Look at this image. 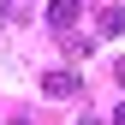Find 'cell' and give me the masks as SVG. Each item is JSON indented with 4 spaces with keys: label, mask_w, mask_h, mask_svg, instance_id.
I'll return each instance as SVG.
<instances>
[{
    "label": "cell",
    "mask_w": 125,
    "mask_h": 125,
    "mask_svg": "<svg viewBox=\"0 0 125 125\" xmlns=\"http://www.w3.org/2000/svg\"><path fill=\"white\" fill-rule=\"evenodd\" d=\"M125 30V12H101V36H119Z\"/></svg>",
    "instance_id": "3957f363"
},
{
    "label": "cell",
    "mask_w": 125,
    "mask_h": 125,
    "mask_svg": "<svg viewBox=\"0 0 125 125\" xmlns=\"http://www.w3.org/2000/svg\"><path fill=\"white\" fill-rule=\"evenodd\" d=\"M77 12H83L77 0H54V6H48V24H54V30H72V24H77Z\"/></svg>",
    "instance_id": "7a4b0ae2"
},
{
    "label": "cell",
    "mask_w": 125,
    "mask_h": 125,
    "mask_svg": "<svg viewBox=\"0 0 125 125\" xmlns=\"http://www.w3.org/2000/svg\"><path fill=\"white\" fill-rule=\"evenodd\" d=\"M72 125H101V119H89V113H77V119H72Z\"/></svg>",
    "instance_id": "5b68a950"
},
{
    "label": "cell",
    "mask_w": 125,
    "mask_h": 125,
    "mask_svg": "<svg viewBox=\"0 0 125 125\" xmlns=\"http://www.w3.org/2000/svg\"><path fill=\"white\" fill-rule=\"evenodd\" d=\"M113 72H119V83H125V60H119V66H113Z\"/></svg>",
    "instance_id": "52a82bcc"
},
{
    "label": "cell",
    "mask_w": 125,
    "mask_h": 125,
    "mask_svg": "<svg viewBox=\"0 0 125 125\" xmlns=\"http://www.w3.org/2000/svg\"><path fill=\"white\" fill-rule=\"evenodd\" d=\"M0 24H6V12H0Z\"/></svg>",
    "instance_id": "ba28073f"
},
{
    "label": "cell",
    "mask_w": 125,
    "mask_h": 125,
    "mask_svg": "<svg viewBox=\"0 0 125 125\" xmlns=\"http://www.w3.org/2000/svg\"><path fill=\"white\" fill-rule=\"evenodd\" d=\"M113 125H125V101H119V107H113Z\"/></svg>",
    "instance_id": "8992f818"
},
{
    "label": "cell",
    "mask_w": 125,
    "mask_h": 125,
    "mask_svg": "<svg viewBox=\"0 0 125 125\" xmlns=\"http://www.w3.org/2000/svg\"><path fill=\"white\" fill-rule=\"evenodd\" d=\"M42 89H48L54 101H72V95H77L83 83H77V72H48V77H42Z\"/></svg>",
    "instance_id": "6da1fadb"
},
{
    "label": "cell",
    "mask_w": 125,
    "mask_h": 125,
    "mask_svg": "<svg viewBox=\"0 0 125 125\" xmlns=\"http://www.w3.org/2000/svg\"><path fill=\"white\" fill-rule=\"evenodd\" d=\"M12 125H24V119H12Z\"/></svg>",
    "instance_id": "9c48e42d"
},
{
    "label": "cell",
    "mask_w": 125,
    "mask_h": 125,
    "mask_svg": "<svg viewBox=\"0 0 125 125\" xmlns=\"http://www.w3.org/2000/svg\"><path fill=\"white\" fill-rule=\"evenodd\" d=\"M0 12L6 18H30V0H0Z\"/></svg>",
    "instance_id": "277c9868"
}]
</instances>
